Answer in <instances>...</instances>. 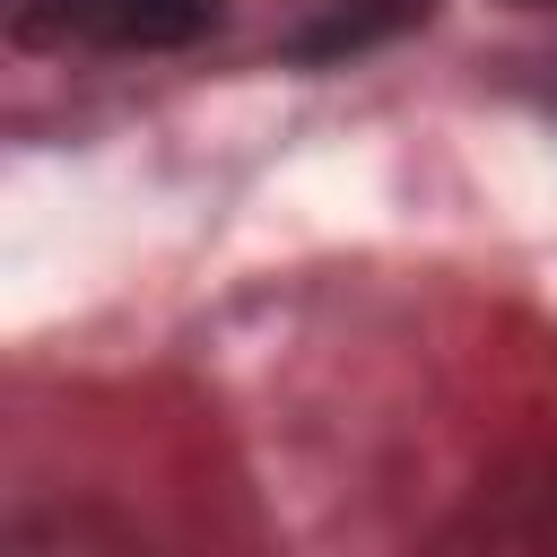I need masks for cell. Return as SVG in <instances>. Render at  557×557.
<instances>
[{"instance_id":"cell-1","label":"cell","mask_w":557,"mask_h":557,"mask_svg":"<svg viewBox=\"0 0 557 557\" xmlns=\"http://www.w3.org/2000/svg\"><path fill=\"white\" fill-rule=\"evenodd\" d=\"M218 26V0H17V35L35 44H113V52H165Z\"/></svg>"},{"instance_id":"cell-2","label":"cell","mask_w":557,"mask_h":557,"mask_svg":"<svg viewBox=\"0 0 557 557\" xmlns=\"http://www.w3.org/2000/svg\"><path fill=\"white\" fill-rule=\"evenodd\" d=\"M522 9H548V0H522Z\"/></svg>"}]
</instances>
